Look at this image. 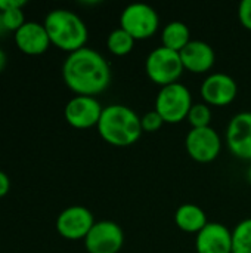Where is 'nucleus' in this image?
Listing matches in <instances>:
<instances>
[{"label":"nucleus","instance_id":"4","mask_svg":"<svg viewBox=\"0 0 251 253\" xmlns=\"http://www.w3.org/2000/svg\"><path fill=\"white\" fill-rule=\"evenodd\" d=\"M192 102L189 89L182 83H172L160 87L155 98V111L163 117L164 123H179L188 117Z\"/></svg>","mask_w":251,"mask_h":253},{"label":"nucleus","instance_id":"25","mask_svg":"<svg viewBox=\"0 0 251 253\" xmlns=\"http://www.w3.org/2000/svg\"><path fill=\"white\" fill-rule=\"evenodd\" d=\"M9 190H10V179L3 170H0V199L4 197L9 193Z\"/></svg>","mask_w":251,"mask_h":253},{"label":"nucleus","instance_id":"7","mask_svg":"<svg viewBox=\"0 0 251 253\" xmlns=\"http://www.w3.org/2000/svg\"><path fill=\"white\" fill-rule=\"evenodd\" d=\"M124 243V233L114 221H98L84 239L89 253H118Z\"/></svg>","mask_w":251,"mask_h":253},{"label":"nucleus","instance_id":"27","mask_svg":"<svg viewBox=\"0 0 251 253\" xmlns=\"http://www.w3.org/2000/svg\"><path fill=\"white\" fill-rule=\"evenodd\" d=\"M247 178H249V181L251 182V165L250 168H249V170H247Z\"/></svg>","mask_w":251,"mask_h":253},{"label":"nucleus","instance_id":"2","mask_svg":"<svg viewBox=\"0 0 251 253\" xmlns=\"http://www.w3.org/2000/svg\"><path fill=\"white\" fill-rule=\"evenodd\" d=\"M96 127L101 138L114 147L133 145L143 132L141 117L130 107L123 104L104 107Z\"/></svg>","mask_w":251,"mask_h":253},{"label":"nucleus","instance_id":"16","mask_svg":"<svg viewBox=\"0 0 251 253\" xmlns=\"http://www.w3.org/2000/svg\"><path fill=\"white\" fill-rule=\"evenodd\" d=\"M175 222L179 230L191 234H198L209 224L206 212L194 203L180 205L175 212Z\"/></svg>","mask_w":251,"mask_h":253},{"label":"nucleus","instance_id":"6","mask_svg":"<svg viewBox=\"0 0 251 253\" xmlns=\"http://www.w3.org/2000/svg\"><path fill=\"white\" fill-rule=\"evenodd\" d=\"M120 27L135 40H145L157 33L160 16L157 10L146 3H130L120 13Z\"/></svg>","mask_w":251,"mask_h":253},{"label":"nucleus","instance_id":"17","mask_svg":"<svg viewBox=\"0 0 251 253\" xmlns=\"http://www.w3.org/2000/svg\"><path fill=\"white\" fill-rule=\"evenodd\" d=\"M161 42L164 47L175 52H180L191 42V30L182 21H170L161 33Z\"/></svg>","mask_w":251,"mask_h":253},{"label":"nucleus","instance_id":"5","mask_svg":"<svg viewBox=\"0 0 251 253\" xmlns=\"http://www.w3.org/2000/svg\"><path fill=\"white\" fill-rule=\"evenodd\" d=\"M183 70L180 53L164 46H158L151 50L145 61V71L149 80L160 87L178 83Z\"/></svg>","mask_w":251,"mask_h":253},{"label":"nucleus","instance_id":"21","mask_svg":"<svg viewBox=\"0 0 251 253\" xmlns=\"http://www.w3.org/2000/svg\"><path fill=\"white\" fill-rule=\"evenodd\" d=\"M25 22L27 21H25L22 7H15V9L0 12V31L16 33Z\"/></svg>","mask_w":251,"mask_h":253},{"label":"nucleus","instance_id":"18","mask_svg":"<svg viewBox=\"0 0 251 253\" xmlns=\"http://www.w3.org/2000/svg\"><path fill=\"white\" fill-rule=\"evenodd\" d=\"M135 39L126 31L123 30L121 27L112 30L109 34H108V39H107V46L109 49L111 53L117 55V56H124L127 53H130L135 47Z\"/></svg>","mask_w":251,"mask_h":253},{"label":"nucleus","instance_id":"23","mask_svg":"<svg viewBox=\"0 0 251 253\" xmlns=\"http://www.w3.org/2000/svg\"><path fill=\"white\" fill-rule=\"evenodd\" d=\"M238 18L247 30L251 31V0H243L238 6Z\"/></svg>","mask_w":251,"mask_h":253},{"label":"nucleus","instance_id":"13","mask_svg":"<svg viewBox=\"0 0 251 253\" xmlns=\"http://www.w3.org/2000/svg\"><path fill=\"white\" fill-rule=\"evenodd\" d=\"M197 253H232V231L220 222H209L195 237Z\"/></svg>","mask_w":251,"mask_h":253},{"label":"nucleus","instance_id":"24","mask_svg":"<svg viewBox=\"0 0 251 253\" xmlns=\"http://www.w3.org/2000/svg\"><path fill=\"white\" fill-rule=\"evenodd\" d=\"M22 6H25L24 0H0V12L15 7H22Z\"/></svg>","mask_w":251,"mask_h":253},{"label":"nucleus","instance_id":"12","mask_svg":"<svg viewBox=\"0 0 251 253\" xmlns=\"http://www.w3.org/2000/svg\"><path fill=\"white\" fill-rule=\"evenodd\" d=\"M226 144L229 151L243 160H251V113L235 114L226 127Z\"/></svg>","mask_w":251,"mask_h":253},{"label":"nucleus","instance_id":"1","mask_svg":"<svg viewBox=\"0 0 251 253\" xmlns=\"http://www.w3.org/2000/svg\"><path fill=\"white\" fill-rule=\"evenodd\" d=\"M65 84L77 95L95 96L111 83V67L102 53L92 47H81L68 53L62 65Z\"/></svg>","mask_w":251,"mask_h":253},{"label":"nucleus","instance_id":"20","mask_svg":"<svg viewBox=\"0 0 251 253\" xmlns=\"http://www.w3.org/2000/svg\"><path fill=\"white\" fill-rule=\"evenodd\" d=\"M186 120L192 126V129L209 127L212 122V110L206 102H197L191 107Z\"/></svg>","mask_w":251,"mask_h":253},{"label":"nucleus","instance_id":"10","mask_svg":"<svg viewBox=\"0 0 251 253\" xmlns=\"http://www.w3.org/2000/svg\"><path fill=\"white\" fill-rule=\"evenodd\" d=\"M104 107L96 96L75 95L71 98L64 110L65 120L75 129H89L98 126Z\"/></svg>","mask_w":251,"mask_h":253},{"label":"nucleus","instance_id":"14","mask_svg":"<svg viewBox=\"0 0 251 253\" xmlns=\"http://www.w3.org/2000/svg\"><path fill=\"white\" fill-rule=\"evenodd\" d=\"M13 40L16 47L27 55H41L52 44L44 25L37 21H27L13 33Z\"/></svg>","mask_w":251,"mask_h":253},{"label":"nucleus","instance_id":"19","mask_svg":"<svg viewBox=\"0 0 251 253\" xmlns=\"http://www.w3.org/2000/svg\"><path fill=\"white\" fill-rule=\"evenodd\" d=\"M232 253H251V218L232 230Z\"/></svg>","mask_w":251,"mask_h":253},{"label":"nucleus","instance_id":"15","mask_svg":"<svg viewBox=\"0 0 251 253\" xmlns=\"http://www.w3.org/2000/svg\"><path fill=\"white\" fill-rule=\"evenodd\" d=\"M179 53L183 68L195 74L210 71L216 62L215 49L203 40H191Z\"/></svg>","mask_w":251,"mask_h":253},{"label":"nucleus","instance_id":"26","mask_svg":"<svg viewBox=\"0 0 251 253\" xmlns=\"http://www.w3.org/2000/svg\"><path fill=\"white\" fill-rule=\"evenodd\" d=\"M6 64H7V55L3 49H0V73L4 70Z\"/></svg>","mask_w":251,"mask_h":253},{"label":"nucleus","instance_id":"11","mask_svg":"<svg viewBox=\"0 0 251 253\" xmlns=\"http://www.w3.org/2000/svg\"><path fill=\"white\" fill-rule=\"evenodd\" d=\"M201 96L207 105L225 107L238 95V84L226 73H212L201 83Z\"/></svg>","mask_w":251,"mask_h":253},{"label":"nucleus","instance_id":"9","mask_svg":"<svg viewBox=\"0 0 251 253\" xmlns=\"http://www.w3.org/2000/svg\"><path fill=\"white\" fill-rule=\"evenodd\" d=\"M93 225L95 218L84 206H70L56 218V231L67 240H84Z\"/></svg>","mask_w":251,"mask_h":253},{"label":"nucleus","instance_id":"22","mask_svg":"<svg viewBox=\"0 0 251 253\" xmlns=\"http://www.w3.org/2000/svg\"><path fill=\"white\" fill-rule=\"evenodd\" d=\"M141 125L143 132H157L164 125V120L155 110H152L141 117Z\"/></svg>","mask_w":251,"mask_h":253},{"label":"nucleus","instance_id":"8","mask_svg":"<svg viewBox=\"0 0 251 253\" xmlns=\"http://www.w3.org/2000/svg\"><path fill=\"white\" fill-rule=\"evenodd\" d=\"M185 147L188 154L200 163H210L217 159L222 150V139L219 133L212 127L191 129L185 138Z\"/></svg>","mask_w":251,"mask_h":253},{"label":"nucleus","instance_id":"3","mask_svg":"<svg viewBox=\"0 0 251 253\" xmlns=\"http://www.w3.org/2000/svg\"><path fill=\"white\" fill-rule=\"evenodd\" d=\"M50 43L58 49L72 53L81 47H86L89 37L87 27L84 21L68 9H53L50 10L43 22Z\"/></svg>","mask_w":251,"mask_h":253}]
</instances>
